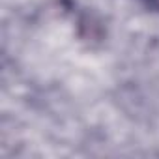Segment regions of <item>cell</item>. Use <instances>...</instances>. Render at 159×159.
Listing matches in <instances>:
<instances>
[{"label":"cell","mask_w":159,"mask_h":159,"mask_svg":"<svg viewBox=\"0 0 159 159\" xmlns=\"http://www.w3.org/2000/svg\"><path fill=\"white\" fill-rule=\"evenodd\" d=\"M144 2L148 4V8H152V10H157V11H159V0H144Z\"/></svg>","instance_id":"cell-1"}]
</instances>
